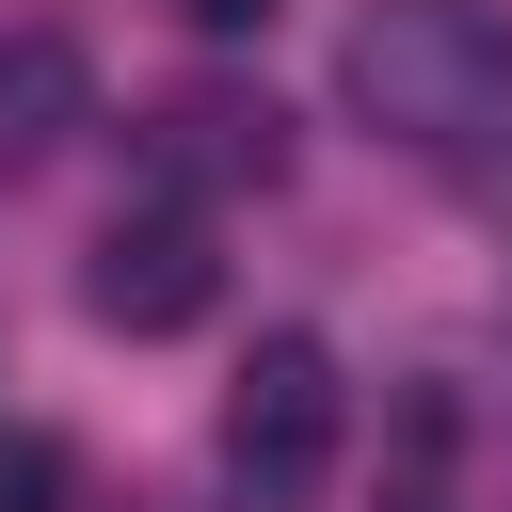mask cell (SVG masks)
Here are the masks:
<instances>
[{
  "instance_id": "obj_1",
  "label": "cell",
  "mask_w": 512,
  "mask_h": 512,
  "mask_svg": "<svg viewBox=\"0 0 512 512\" xmlns=\"http://www.w3.org/2000/svg\"><path fill=\"white\" fill-rule=\"evenodd\" d=\"M336 96L432 176H512V16L496 0H368L336 32Z\"/></svg>"
},
{
  "instance_id": "obj_7",
  "label": "cell",
  "mask_w": 512,
  "mask_h": 512,
  "mask_svg": "<svg viewBox=\"0 0 512 512\" xmlns=\"http://www.w3.org/2000/svg\"><path fill=\"white\" fill-rule=\"evenodd\" d=\"M192 32H272V0H176Z\"/></svg>"
},
{
  "instance_id": "obj_5",
  "label": "cell",
  "mask_w": 512,
  "mask_h": 512,
  "mask_svg": "<svg viewBox=\"0 0 512 512\" xmlns=\"http://www.w3.org/2000/svg\"><path fill=\"white\" fill-rule=\"evenodd\" d=\"M80 128H96V48L64 16H16L0 32V176H48Z\"/></svg>"
},
{
  "instance_id": "obj_2",
  "label": "cell",
  "mask_w": 512,
  "mask_h": 512,
  "mask_svg": "<svg viewBox=\"0 0 512 512\" xmlns=\"http://www.w3.org/2000/svg\"><path fill=\"white\" fill-rule=\"evenodd\" d=\"M336 432H352L336 352H320V336H256L240 384H224V480H240V512H320Z\"/></svg>"
},
{
  "instance_id": "obj_3",
  "label": "cell",
  "mask_w": 512,
  "mask_h": 512,
  "mask_svg": "<svg viewBox=\"0 0 512 512\" xmlns=\"http://www.w3.org/2000/svg\"><path fill=\"white\" fill-rule=\"evenodd\" d=\"M80 304H96L112 336H192V320L224 304V256H208V208H176V192L112 208V224H96V256H80Z\"/></svg>"
},
{
  "instance_id": "obj_4",
  "label": "cell",
  "mask_w": 512,
  "mask_h": 512,
  "mask_svg": "<svg viewBox=\"0 0 512 512\" xmlns=\"http://www.w3.org/2000/svg\"><path fill=\"white\" fill-rule=\"evenodd\" d=\"M144 160L176 176V208H192V192H272V176H288V112L240 96V80H192V96H160Z\"/></svg>"
},
{
  "instance_id": "obj_6",
  "label": "cell",
  "mask_w": 512,
  "mask_h": 512,
  "mask_svg": "<svg viewBox=\"0 0 512 512\" xmlns=\"http://www.w3.org/2000/svg\"><path fill=\"white\" fill-rule=\"evenodd\" d=\"M80 496V448L64 432H0V512H64Z\"/></svg>"
}]
</instances>
